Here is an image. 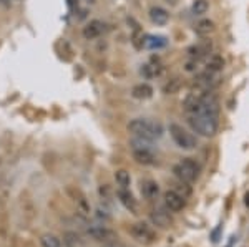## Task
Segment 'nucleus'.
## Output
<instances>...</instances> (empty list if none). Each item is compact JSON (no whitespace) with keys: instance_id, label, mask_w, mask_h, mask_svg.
I'll use <instances>...</instances> for the list:
<instances>
[{"instance_id":"nucleus-9","label":"nucleus","mask_w":249,"mask_h":247,"mask_svg":"<svg viewBox=\"0 0 249 247\" xmlns=\"http://www.w3.org/2000/svg\"><path fill=\"white\" fill-rule=\"evenodd\" d=\"M131 156L142 166H155L158 163L155 151L150 148H133L131 149Z\"/></svg>"},{"instance_id":"nucleus-15","label":"nucleus","mask_w":249,"mask_h":247,"mask_svg":"<svg viewBox=\"0 0 249 247\" xmlns=\"http://www.w3.org/2000/svg\"><path fill=\"white\" fill-rule=\"evenodd\" d=\"M224 68V60L221 55L213 53L210 55V58L206 60V65H204V70L210 71V73H219L221 70Z\"/></svg>"},{"instance_id":"nucleus-5","label":"nucleus","mask_w":249,"mask_h":247,"mask_svg":"<svg viewBox=\"0 0 249 247\" xmlns=\"http://www.w3.org/2000/svg\"><path fill=\"white\" fill-rule=\"evenodd\" d=\"M130 234L135 241H138L140 244H144V246H150L156 241L155 229L151 228L150 224H146V222H135V224H131Z\"/></svg>"},{"instance_id":"nucleus-26","label":"nucleus","mask_w":249,"mask_h":247,"mask_svg":"<svg viewBox=\"0 0 249 247\" xmlns=\"http://www.w3.org/2000/svg\"><path fill=\"white\" fill-rule=\"evenodd\" d=\"M210 9V5H208L206 0H195L193 2V7H191V12L195 15H204Z\"/></svg>"},{"instance_id":"nucleus-3","label":"nucleus","mask_w":249,"mask_h":247,"mask_svg":"<svg viewBox=\"0 0 249 247\" xmlns=\"http://www.w3.org/2000/svg\"><path fill=\"white\" fill-rule=\"evenodd\" d=\"M199 173H201V165L195 158H183L173 166V176L188 184H193L199 178Z\"/></svg>"},{"instance_id":"nucleus-13","label":"nucleus","mask_w":249,"mask_h":247,"mask_svg":"<svg viewBox=\"0 0 249 247\" xmlns=\"http://www.w3.org/2000/svg\"><path fill=\"white\" fill-rule=\"evenodd\" d=\"M211 53V42L204 40V42H199L198 45H193L190 50H188V55H190L191 60H201V58H206L208 55Z\"/></svg>"},{"instance_id":"nucleus-12","label":"nucleus","mask_w":249,"mask_h":247,"mask_svg":"<svg viewBox=\"0 0 249 247\" xmlns=\"http://www.w3.org/2000/svg\"><path fill=\"white\" fill-rule=\"evenodd\" d=\"M103 32H105V23L102 20H91L83 29V37H85V40H95L100 35H103Z\"/></svg>"},{"instance_id":"nucleus-1","label":"nucleus","mask_w":249,"mask_h":247,"mask_svg":"<svg viewBox=\"0 0 249 247\" xmlns=\"http://www.w3.org/2000/svg\"><path fill=\"white\" fill-rule=\"evenodd\" d=\"M128 131L131 133V136L144 138V139H150V141L160 139L164 133L161 123L155 121V119H150V118L131 119V121L128 123Z\"/></svg>"},{"instance_id":"nucleus-27","label":"nucleus","mask_w":249,"mask_h":247,"mask_svg":"<svg viewBox=\"0 0 249 247\" xmlns=\"http://www.w3.org/2000/svg\"><path fill=\"white\" fill-rule=\"evenodd\" d=\"M95 217L98 219V221H103V222H108L111 221V216L108 214V211L105 208H98L95 211Z\"/></svg>"},{"instance_id":"nucleus-18","label":"nucleus","mask_w":249,"mask_h":247,"mask_svg":"<svg viewBox=\"0 0 249 247\" xmlns=\"http://www.w3.org/2000/svg\"><path fill=\"white\" fill-rule=\"evenodd\" d=\"M166 38L164 37H160V35H146V37L143 38L142 45L146 47V49H163V47H166Z\"/></svg>"},{"instance_id":"nucleus-6","label":"nucleus","mask_w":249,"mask_h":247,"mask_svg":"<svg viewBox=\"0 0 249 247\" xmlns=\"http://www.w3.org/2000/svg\"><path fill=\"white\" fill-rule=\"evenodd\" d=\"M87 234L90 236L91 239H95V241L98 242H111V241H118V234L115 232V231L108 229L107 226L103 224H90L87 228Z\"/></svg>"},{"instance_id":"nucleus-7","label":"nucleus","mask_w":249,"mask_h":247,"mask_svg":"<svg viewBox=\"0 0 249 247\" xmlns=\"http://www.w3.org/2000/svg\"><path fill=\"white\" fill-rule=\"evenodd\" d=\"M150 221L156 228L168 229L173 224L171 211H168L166 208H153L150 213Z\"/></svg>"},{"instance_id":"nucleus-14","label":"nucleus","mask_w":249,"mask_h":247,"mask_svg":"<svg viewBox=\"0 0 249 247\" xmlns=\"http://www.w3.org/2000/svg\"><path fill=\"white\" fill-rule=\"evenodd\" d=\"M148 15H150V20L155 25H166L168 20H170V14L163 7H151Z\"/></svg>"},{"instance_id":"nucleus-32","label":"nucleus","mask_w":249,"mask_h":247,"mask_svg":"<svg viewBox=\"0 0 249 247\" xmlns=\"http://www.w3.org/2000/svg\"><path fill=\"white\" fill-rule=\"evenodd\" d=\"M0 2H2V3H9V0H0Z\"/></svg>"},{"instance_id":"nucleus-2","label":"nucleus","mask_w":249,"mask_h":247,"mask_svg":"<svg viewBox=\"0 0 249 247\" xmlns=\"http://www.w3.org/2000/svg\"><path fill=\"white\" fill-rule=\"evenodd\" d=\"M186 121L190 128L203 138H211L218 133V118L210 115H188Z\"/></svg>"},{"instance_id":"nucleus-29","label":"nucleus","mask_w":249,"mask_h":247,"mask_svg":"<svg viewBox=\"0 0 249 247\" xmlns=\"http://www.w3.org/2000/svg\"><path fill=\"white\" fill-rule=\"evenodd\" d=\"M102 247H126V246L122 244L120 241H111V242H105Z\"/></svg>"},{"instance_id":"nucleus-25","label":"nucleus","mask_w":249,"mask_h":247,"mask_svg":"<svg viewBox=\"0 0 249 247\" xmlns=\"http://www.w3.org/2000/svg\"><path fill=\"white\" fill-rule=\"evenodd\" d=\"M173 191H176V193L179 194V196H183L184 199H188L193 194V188L191 184H188V182H183V181H176L175 184H173Z\"/></svg>"},{"instance_id":"nucleus-21","label":"nucleus","mask_w":249,"mask_h":247,"mask_svg":"<svg viewBox=\"0 0 249 247\" xmlns=\"http://www.w3.org/2000/svg\"><path fill=\"white\" fill-rule=\"evenodd\" d=\"M115 181L120 189H130V186H131V176L126 169H116Z\"/></svg>"},{"instance_id":"nucleus-31","label":"nucleus","mask_w":249,"mask_h":247,"mask_svg":"<svg viewBox=\"0 0 249 247\" xmlns=\"http://www.w3.org/2000/svg\"><path fill=\"white\" fill-rule=\"evenodd\" d=\"M246 204H248V206H249V193H248V194H246Z\"/></svg>"},{"instance_id":"nucleus-16","label":"nucleus","mask_w":249,"mask_h":247,"mask_svg":"<svg viewBox=\"0 0 249 247\" xmlns=\"http://www.w3.org/2000/svg\"><path fill=\"white\" fill-rule=\"evenodd\" d=\"M131 97L136 99H148L153 97V88H151L148 83H138V85H135L133 90H131Z\"/></svg>"},{"instance_id":"nucleus-4","label":"nucleus","mask_w":249,"mask_h":247,"mask_svg":"<svg viewBox=\"0 0 249 247\" xmlns=\"http://www.w3.org/2000/svg\"><path fill=\"white\" fill-rule=\"evenodd\" d=\"M168 131H170V136L178 148H181L184 151H193L196 146H198L196 138L193 136L188 130H184L181 125H178V123H170Z\"/></svg>"},{"instance_id":"nucleus-19","label":"nucleus","mask_w":249,"mask_h":247,"mask_svg":"<svg viewBox=\"0 0 249 247\" xmlns=\"http://www.w3.org/2000/svg\"><path fill=\"white\" fill-rule=\"evenodd\" d=\"M71 193H73V201H75V204H77V208L80 213L83 214V216H87V214H90V202L87 201V198H85V194L83 193H80V191H73V189H70Z\"/></svg>"},{"instance_id":"nucleus-10","label":"nucleus","mask_w":249,"mask_h":247,"mask_svg":"<svg viewBox=\"0 0 249 247\" xmlns=\"http://www.w3.org/2000/svg\"><path fill=\"white\" fill-rule=\"evenodd\" d=\"M116 198H118V201L123 204V208L130 211L131 214L138 213V202H136L133 194L130 193V189H120L118 188V191H116Z\"/></svg>"},{"instance_id":"nucleus-20","label":"nucleus","mask_w":249,"mask_h":247,"mask_svg":"<svg viewBox=\"0 0 249 247\" xmlns=\"http://www.w3.org/2000/svg\"><path fill=\"white\" fill-rule=\"evenodd\" d=\"M213 30H214V22L210 20V18L199 20V22H196V25H195V32L198 35H201V37H206V35H210Z\"/></svg>"},{"instance_id":"nucleus-22","label":"nucleus","mask_w":249,"mask_h":247,"mask_svg":"<svg viewBox=\"0 0 249 247\" xmlns=\"http://www.w3.org/2000/svg\"><path fill=\"white\" fill-rule=\"evenodd\" d=\"M163 68L160 65H156V63H146V65H143L142 68V75L146 80H151V78H156L161 75Z\"/></svg>"},{"instance_id":"nucleus-24","label":"nucleus","mask_w":249,"mask_h":247,"mask_svg":"<svg viewBox=\"0 0 249 247\" xmlns=\"http://www.w3.org/2000/svg\"><path fill=\"white\" fill-rule=\"evenodd\" d=\"M181 86H183L181 78L175 77V78H171L170 82H168L166 85L163 86V93L164 95H175V93H178V91L181 90Z\"/></svg>"},{"instance_id":"nucleus-28","label":"nucleus","mask_w":249,"mask_h":247,"mask_svg":"<svg viewBox=\"0 0 249 247\" xmlns=\"http://www.w3.org/2000/svg\"><path fill=\"white\" fill-rule=\"evenodd\" d=\"M100 198L103 199L105 202H111V193L108 189V186H100Z\"/></svg>"},{"instance_id":"nucleus-30","label":"nucleus","mask_w":249,"mask_h":247,"mask_svg":"<svg viewBox=\"0 0 249 247\" xmlns=\"http://www.w3.org/2000/svg\"><path fill=\"white\" fill-rule=\"evenodd\" d=\"M196 65H198V62H196V60H191L190 58V62L186 63V70L188 71H195L196 70Z\"/></svg>"},{"instance_id":"nucleus-8","label":"nucleus","mask_w":249,"mask_h":247,"mask_svg":"<svg viewBox=\"0 0 249 247\" xmlns=\"http://www.w3.org/2000/svg\"><path fill=\"white\" fill-rule=\"evenodd\" d=\"M163 204H164V208L168 211H171V213H179V211H183L184 206H186V199L183 196H179L176 191L168 189L166 193L163 194Z\"/></svg>"},{"instance_id":"nucleus-23","label":"nucleus","mask_w":249,"mask_h":247,"mask_svg":"<svg viewBox=\"0 0 249 247\" xmlns=\"http://www.w3.org/2000/svg\"><path fill=\"white\" fill-rule=\"evenodd\" d=\"M62 239H60L58 236H55V234H43L42 237H40V246L42 247H62Z\"/></svg>"},{"instance_id":"nucleus-17","label":"nucleus","mask_w":249,"mask_h":247,"mask_svg":"<svg viewBox=\"0 0 249 247\" xmlns=\"http://www.w3.org/2000/svg\"><path fill=\"white\" fill-rule=\"evenodd\" d=\"M63 246L65 247H85V241L80 237V234L73 232V231H67L63 234Z\"/></svg>"},{"instance_id":"nucleus-11","label":"nucleus","mask_w":249,"mask_h":247,"mask_svg":"<svg viewBox=\"0 0 249 247\" xmlns=\"http://www.w3.org/2000/svg\"><path fill=\"white\" fill-rule=\"evenodd\" d=\"M140 191H142L143 198L148 199V201H153L160 196V186L153 179H143L140 182Z\"/></svg>"}]
</instances>
